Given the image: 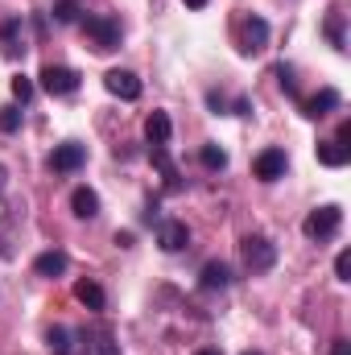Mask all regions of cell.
Returning <instances> with one entry per match:
<instances>
[{
	"label": "cell",
	"mask_w": 351,
	"mask_h": 355,
	"mask_svg": "<svg viewBox=\"0 0 351 355\" xmlns=\"http://www.w3.org/2000/svg\"><path fill=\"white\" fill-rule=\"evenodd\" d=\"M339 227H343V211H339L335 202H327V207L310 211V215H306V223H302L306 240H314V244H327V240H335V236H339Z\"/></svg>",
	"instance_id": "cell-1"
},
{
	"label": "cell",
	"mask_w": 351,
	"mask_h": 355,
	"mask_svg": "<svg viewBox=\"0 0 351 355\" xmlns=\"http://www.w3.org/2000/svg\"><path fill=\"white\" fill-rule=\"evenodd\" d=\"M240 257H244L248 272H268V268L277 265V244L268 236H244L240 240Z\"/></svg>",
	"instance_id": "cell-2"
},
{
	"label": "cell",
	"mask_w": 351,
	"mask_h": 355,
	"mask_svg": "<svg viewBox=\"0 0 351 355\" xmlns=\"http://www.w3.org/2000/svg\"><path fill=\"white\" fill-rule=\"evenodd\" d=\"M83 33H87V42L99 54H108V50L120 46V21L116 17H87L83 21Z\"/></svg>",
	"instance_id": "cell-3"
},
{
	"label": "cell",
	"mask_w": 351,
	"mask_h": 355,
	"mask_svg": "<svg viewBox=\"0 0 351 355\" xmlns=\"http://www.w3.org/2000/svg\"><path fill=\"white\" fill-rule=\"evenodd\" d=\"M83 166H87V145H79V141L54 145V153H50V170H54V174H75V170H83Z\"/></svg>",
	"instance_id": "cell-4"
},
{
	"label": "cell",
	"mask_w": 351,
	"mask_h": 355,
	"mask_svg": "<svg viewBox=\"0 0 351 355\" xmlns=\"http://www.w3.org/2000/svg\"><path fill=\"white\" fill-rule=\"evenodd\" d=\"M37 79H42V91L46 95H75L79 91V71H71V67H54L50 62Z\"/></svg>",
	"instance_id": "cell-5"
},
{
	"label": "cell",
	"mask_w": 351,
	"mask_h": 355,
	"mask_svg": "<svg viewBox=\"0 0 351 355\" xmlns=\"http://www.w3.org/2000/svg\"><path fill=\"white\" fill-rule=\"evenodd\" d=\"M157 244H162V252H182V248H190V227H186L182 219H162V223H157Z\"/></svg>",
	"instance_id": "cell-6"
},
{
	"label": "cell",
	"mask_w": 351,
	"mask_h": 355,
	"mask_svg": "<svg viewBox=\"0 0 351 355\" xmlns=\"http://www.w3.org/2000/svg\"><path fill=\"white\" fill-rule=\"evenodd\" d=\"M103 87L112 91L116 99H141V91H145V87H141V79H137L132 71H120V67L103 75Z\"/></svg>",
	"instance_id": "cell-7"
},
{
	"label": "cell",
	"mask_w": 351,
	"mask_h": 355,
	"mask_svg": "<svg viewBox=\"0 0 351 355\" xmlns=\"http://www.w3.org/2000/svg\"><path fill=\"white\" fill-rule=\"evenodd\" d=\"M236 277H232V265H223V261H207L203 272H198V289H207V293H215V289H228Z\"/></svg>",
	"instance_id": "cell-8"
},
{
	"label": "cell",
	"mask_w": 351,
	"mask_h": 355,
	"mask_svg": "<svg viewBox=\"0 0 351 355\" xmlns=\"http://www.w3.org/2000/svg\"><path fill=\"white\" fill-rule=\"evenodd\" d=\"M285 170H289L285 149H264L261 157H257V178L261 182H277V178H285Z\"/></svg>",
	"instance_id": "cell-9"
},
{
	"label": "cell",
	"mask_w": 351,
	"mask_h": 355,
	"mask_svg": "<svg viewBox=\"0 0 351 355\" xmlns=\"http://www.w3.org/2000/svg\"><path fill=\"white\" fill-rule=\"evenodd\" d=\"M264 46H268V21H264V17H248V21H244V42H240V50L252 58V54H261Z\"/></svg>",
	"instance_id": "cell-10"
},
{
	"label": "cell",
	"mask_w": 351,
	"mask_h": 355,
	"mask_svg": "<svg viewBox=\"0 0 351 355\" xmlns=\"http://www.w3.org/2000/svg\"><path fill=\"white\" fill-rule=\"evenodd\" d=\"M339 103H343V99H339V91H335V87H323L318 95H310V99L302 103V116H310V120H323V116H331Z\"/></svg>",
	"instance_id": "cell-11"
},
{
	"label": "cell",
	"mask_w": 351,
	"mask_h": 355,
	"mask_svg": "<svg viewBox=\"0 0 351 355\" xmlns=\"http://www.w3.org/2000/svg\"><path fill=\"white\" fill-rule=\"evenodd\" d=\"M67 268H71V257H67L62 248H50V252H42V257L33 261V272H37V277H50V281L62 277Z\"/></svg>",
	"instance_id": "cell-12"
},
{
	"label": "cell",
	"mask_w": 351,
	"mask_h": 355,
	"mask_svg": "<svg viewBox=\"0 0 351 355\" xmlns=\"http://www.w3.org/2000/svg\"><path fill=\"white\" fill-rule=\"evenodd\" d=\"M170 137H174L170 116H166V112H149V120H145V141H149V145H170Z\"/></svg>",
	"instance_id": "cell-13"
},
{
	"label": "cell",
	"mask_w": 351,
	"mask_h": 355,
	"mask_svg": "<svg viewBox=\"0 0 351 355\" xmlns=\"http://www.w3.org/2000/svg\"><path fill=\"white\" fill-rule=\"evenodd\" d=\"M71 211H75L79 219H95V215H99V194H95L91 186H75V190H71Z\"/></svg>",
	"instance_id": "cell-14"
},
{
	"label": "cell",
	"mask_w": 351,
	"mask_h": 355,
	"mask_svg": "<svg viewBox=\"0 0 351 355\" xmlns=\"http://www.w3.org/2000/svg\"><path fill=\"white\" fill-rule=\"evenodd\" d=\"M318 162L331 166V170H339V166H348L351 162V149L348 145H339L335 137H331V141H318Z\"/></svg>",
	"instance_id": "cell-15"
},
{
	"label": "cell",
	"mask_w": 351,
	"mask_h": 355,
	"mask_svg": "<svg viewBox=\"0 0 351 355\" xmlns=\"http://www.w3.org/2000/svg\"><path fill=\"white\" fill-rule=\"evenodd\" d=\"M149 157H153V166L166 178V190H178L182 182H178V170H174V162H170V153H166V145H149Z\"/></svg>",
	"instance_id": "cell-16"
},
{
	"label": "cell",
	"mask_w": 351,
	"mask_h": 355,
	"mask_svg": "<svg viewBox=\"0 0 351 355\" xmlns=\"http://www.w3.org/2000/svg\"><path fill=\"white\" fill-rule=\"evenodd\" d=\"M0 37H4V54H8V58L25 54V46H21V17H8V21L0 25Z\"/></svg>",
	"instance_id": "cell-17"
},
{
	"label": "cell",
	"mask_w": 351,
	"mask_h": 355,
	"mask_svg": "<svg viewBox=\"0 0 351 355\" xmlns=\"http://www.w3.org/2000/svg\"><path fill=\"white\" fill-rule=\"evenodd\" d=\"M75 297H79V302H83V306H87V310H103V306H108V297H103V289H99V285H95V281H79V285H75Z\"/></svg>",
	"instance_id": "cell-18"
},
{
	"label": "cell",
	"mask_w": 351,
	"mask_h": 355,
	"mask_svg": "<svg viewBox=\"0 0 351 355\" xmlns=\"http://www.w3.org/2000/svg\"><path fill=\"white\" fill-rule=\"evenodd\" d=\"M50 17H54L58 25H75V21H79V0H58V4L50 8Z\"/></svg>",
	"instance_id": "cell-19"
},
{
	"label": "cell",
	"mask_w": 351,
	"mask_h": 355,
	"mask_svg": "<svg viewBox=\"0 0 351 355\" xmlns=\"http://www.w3.org/2000/svg\"><path fill=\"white\" fill-rule=\"evenodd\" d=\"M327 37H331V46H335L339 54L348 50V42H343V12H331V17H327Z\"/></svg>",
	"instance_id": "cell-20"
},
{
	"label": "cell",
	"mask_w": 351,
	"mask_h": 355,
	"mask_svg": "<svg viewBox=\"0 0 351 355\" xmlns=\"http://www.w3.org/2000/svg\"><path fill=\"white\" fill-rule=\"evenodd\" d=\"M198 162H203L207 170H223V166H228V153H223L219 145H203V149H198Z\"/></svg>",
	"instance_id": "cell-21"
},
{
	"label": "cell",
	"mask_w": 351,
	"mask_h": 355,
	"mask_svg": "<svg viewBox=\"0 0 351 355\" xmlns=\"http://www.w3.org/2000/svg\"><path fill=\"white\" fill-rule=\"evenodd\" d=\"M46 339H50V352L54 355H71V331L67 327H54Z\"/></svg>",
	"instance_id": "cell-22"
},
{
	"label": "cell",
	"mask_w": 351,
	"mask_h": 355,
	"mask_svg": "<svg viewBox=\"0 0 351 355\" xmlns=\"http://www.w3.org/2000/svg\"><path fill=\"white\" fill-rule=\"evenodd\" d=\"M21 128V107H0V132H17Z\"/></svg>",
	"instance_id": "cell-23"
},
{
	"label": "cell",
	"mask_w": 351,
	"mask_h": 355,
	"mask_svg": "<svg viewBox=\"0 0 351 355\" xmlns=\"http://www.w3.org/2000/svg\"><path fill=\"white\" fill-rule=\"evenodd\" d=\"M277 79H281V91H285V95H298V79H293V67H285V62H281V67H277Z\"/></svg>",
	"instance_id": "cell-24"
},
{
	"label": "cell",
	"mask_w": 351,
	"mask_h": 355,
	"mask_svg": "<svg viewBox=\"0 0 351 355\" xmlns=\"http://www.w3.org/2000/svg\"><path fill=\"white\" fill-rule=\"evenodd\" d=\"M12 95H17L21 103H29V99H33V79H25V75H17V79H12Z\"/></svg>",
	"instance_id": "cell-25"
},
{
	"label": "cell",
	"mask_w": 351,
	"mask_h": 355,
	"mask_svg": "<svg viewBox=\"0 0 351 355\" xmlns=\"http://www.w3.org/2000/svg\"><path fill=\"white\" fill-rule=\"evenodd\" d=\"M207 103H211V112H215V116H228V112H232V99H228V95H219V91H207Z\"/></svg>",
	"instance_id": "cell-26"
},
{
	"label": "cell",
	"mask_w": 351,
	"mask_h": 355,
	"mask_svg": "<svg viewBox=\"0 0 351 355\" xmlns=\"http://www.w3.org/2000/svg\"><path fill=\"white\" fill-rule=\"evenodd\" d=\"M335 277H339V281H351V252L348 248L335 257Z\"/></svg>",
	"instance_id": "cell-27"
},
{
	"label": "cell",
	"mask_w": 351,
	"mask_h": 355,
	"mask_svg": "<svg viewBox=\"0 0 351 355\" xmlns=\"http://www.w3.org/2000/svg\"><path fill=\"white\" fill-rule=\"evenodd\" d=\"M95 352L99 355H120V347L112 343V335H99V339H95Z\"/></svg>",
	"instance_id": "cell-28"
},
{
	"label": "cell",
	"mask_w": 351,
	"mask_h": 355,
	"mask_svg": "<svg viewBox=\"0 0 351 355\" xmlns=\"http://www.w3.org/2000/svg\"><path fill=\"white\" fill-rule=\"evenodd\" d=\"M335 141H339V145H348V149H351V120H343V124H339V132H335Z\"/></svg>",
	"instance_id": "cell-29"
},
{
	"label": "cell",
	"mask_w": 351,
	"mask_h": 355,
	"mask_svg": "<svg viewBox=\"0 0 351 355\" xmlns=\"http://www.w3.org/2000/svg\"><path fill=\"white\" fill-rule=\"evenodd\" d=\"M232 112H236V116H252V103H248V99H232Z\"/></svg>",
	"instance_id": "cell-30"
},
{
	"label": "cell",
	"mask_w": 351,
	"mask_h": 355,
	"mask_svg": "<svg viewBox=\"0 0 351 355\" xmlns=\"http://www.w3.org/2000/svg\"><path fill=\"white\" fill-rule=\"evenodd\" d=\"M331 355H351V343H348V339H335V347H331Z\"/></svg>",
	"instance_id": "cell-31"
},
{
	"label": "cell",
	"mask_w": 351,
	"mask_h": 355,
	"mask_svg": "<svg viewBox=\"0 0 351 355\" xmlns=\"http://www.w3.org/2000/svg\"><path fill=\"white\" fill-rule=\"evenodd\" d=\"M116 244L120 248H132V232H116Z\"/></svg>",
	"instance_id": "cell-32"
},
{
	"label": "cell",
	"mask_w": 351,
	"mask_h": 355,
	"mask_svg": "<svg viewBox=\"0 0 351 355\" xmlns=\"http://www.w3.org/2000/svg\"><path fill=\"white\" fill-rule=\"evenodd\" d=\"M182 4H186V8H207L211 0H182Z\"/></svg>",
	"instance_id": "cell-33"
},
{
	"label": "cell",
	"mask_w": 351,
	"mask_h": 355,
	"mask_svg": "<svg viewBox=\"0 0 351 355\" xmlns=\"http://www.w3.org/2000/svg\"><path fill=\"white\" fill-rule=\"evenodd\" d=\"M194 355H223V352H219V347H198Z\"/></svg>",
	"instance_id": "cell-34"
},
{
	"label": "cell",
	"mask_w": 351,
	"mask_h": 355,
	"mask_svg": "<svg viewBox=\"0 0 351 355\" xmlns=\"http://www.w3.org/2000/svg\"><path fill=\"white\" fill-rule=\"evenodd\" d=\"M4 182H8V170H4V166H0V190H4Z\"/></svg>",
	"instance_id": "cell-35"
},
{
	"label": "cell",
	"mask_w": 351,
	"mask_h": 355,
	"mask_svg": "<svg viewBox=\"0 0 351 355\" xmlns=\"http://www.w3.org/2000/svg\"><path fill=\"white\" fill-rule=\"evenodd\" d=\"M244 355H261V352H244Z\"/></svg>",
	"instance_id": "cell-36"
}]
</instances>
